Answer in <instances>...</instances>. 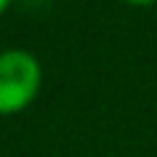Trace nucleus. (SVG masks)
I'll use <instances>...</instances> for the list:
<instances>
[{"label":"nucleus","instance_id":"obj_2","mask_svg":"<svg viewBox=\"0 0 157 157\" xmlns=\"http://www.w3.org/2000/svg\"><path fill=\"white\" fill-rule=\"evenodd\" d=\"M123 3H128V6H155L157 0H123Z\"/></svg>","mask_w":157,"mask_h":157},{"label":"nucleus","instance_id":"obj_1","mask_svg":"<svg viewBox=\"0 0 157 157\" xmlns=\"http://www.w3.org/2000/svg\"><path fill=\"white\" fill-rule=\"evenodd\" d=\"M42 84L39 60L26 50L0 52V113H18L37 97Z\"/></svg>","mask_w":157,"mask_h":157},{"label":"nucleus","instance_id":"obj_3","mask_svg":"<svg viewBox=\"0 0 157 157\" xmlns=\"http://www.w3.org/2000/svg\"><path fill=\"white\" fill-rule=\"evenodd\" d=\"M8 6H11V0H0V13L6 11V8H8Z\"/></svg>","mask_w":157,"mask_h":157}]
</instances>
